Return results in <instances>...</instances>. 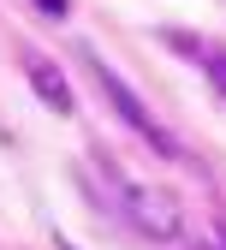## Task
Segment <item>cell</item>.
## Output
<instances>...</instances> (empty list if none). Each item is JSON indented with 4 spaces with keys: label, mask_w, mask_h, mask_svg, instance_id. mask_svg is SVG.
<instances>
[{
    "label": "cell",
    "mask_w": 226,
    "mask_h": 250,
    "mask_svg": "<svg viewBox=\"0 0 226 250\" xmlns=\"http://www.w3.org/2000/svg\"><path fill=\"white\" fill-rule=\"evenodd\" d=\"M89 66H95V83H102V96L113 102V113H119L125 125H131V131H137L143 143H155L161 155H179V143H173V137H167V131H161V125L149 119V107H143V102L131 96V89H125V78H119V72H107L102 60H89Z\"/></svg>",
    "instance_id": "cell-1"
},
{
    "label": "cell",
    "mask_w": 226,
    "mask_h": 250,
    "mask_svg": "<svg viewBox=\"0 0 226 250\" xmlns=\"http://www.w3.org/2000/svg\"><path fill=\"white\" fill-rule=\"evenodd\" d=\"M125 214L149 232V238H179V203L167 197V191H155V185H131L125 191Z\"/></svg>",
    "instance_id": "cell-2"
},
{
    "label": "cell",
    "mask_w": 226,
    "mask_h": 250,
    "mask_svg": "<svg viewBox=\"0 0 226 250\" xmlns=\"http://www.w3.org/2000/svg\"><path fill=\"white\" fill-rule=\"evenodd\" d=\"M30 89L54 107V113H72V83H66V72L54 66V60H42V54H30Z\"/></svg>",
    "instance_id": "cell-3"
},
{
    "label": "cell",
    "mask_w": 226,
    "mask_h": 250,
    "mask_svg": "<svg viewBox=\"0 0 226 250\" xmlns=\"http://www.w3.org/2000/svg\"><path fill=\"white\" fill-rule=\"evenodd\" d=\"M42 12H54V18H66V0H36Z\"/></svg>",
    "instance_id": "cell-4"
},
{
    "label": "cell",
    "mask_w": 226,
    "mask_h": 250,
    "mask_svg": "<svg viewBox=\"0 0 226 250\" xmlns=\"http://www.w3.org/2000/svg\"><path fill=\"white\" fill-rule=\"evenodd\" d=\"M60 250H72V244H66V238H60Z\"/></svg>",
    "instance_id": "cell-5"
}]
</instances>
